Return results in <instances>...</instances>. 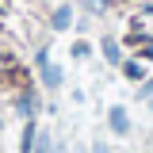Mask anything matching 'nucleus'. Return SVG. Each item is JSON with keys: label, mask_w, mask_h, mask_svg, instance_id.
Returning <instances> with one entry per match:
<instances>
[{"label": "nucleus", "mask_w": 153, "mask_h": 153, "mask_svg": "<svg viewBox=\"0 0 153 153\" xmlns=\"http://www.w3.org/2000/svg\"><path fill=\"white\" fill-rule=\"evenodd\" d=\"M35 153H50V138H38V149Z\"/></svg>", "instance_id": "3"}, {"label": "nucleus", "mask_w": 153, "mask_h": 153, "mask_svg": "<svg viewBox=\"0 0 153 153\" xmlns=\"http://www.w3.org/2000/svg\"><path fill=\"white\" fill-rule=\"evenodd\" d=\"M96 153H103V149H96Z\"/></svg>", "instance_id": "4"}, {"label": "nucleus", "mask_w": 153, "mask_h": 153, "mask_svg": "<svg viewBox=\"0 0 153 153\" xmlns=\"http://www.w3.org/2000/svg\"><path fill=\"white\" fill-rule=\"evenodd\" d=\"M111 123H115V130H126V119H123V111H111Z\"/></svg>", "instance_id": "2"}, {"label": "nucleus", "mask_w": 153, "mask_h": 153, "mask_svg": "<svg viewBox=\"0 0 153 153\" xmlns=\"http://www.w3.org/2000/svg\"><path fill=\"white\" fill-rule=\"evenodd\" d=\"M54 27H57V31H61V27H69V8H61V12L54 16Z\"/></svg>", "instance_id": "1"}]
</instances>
